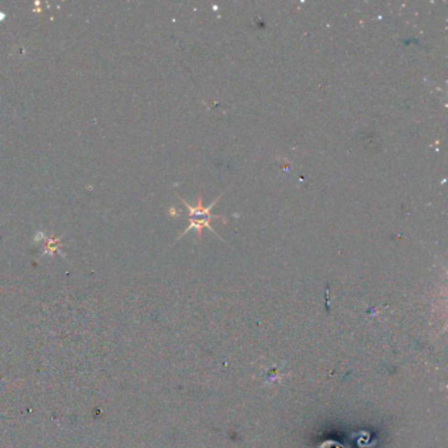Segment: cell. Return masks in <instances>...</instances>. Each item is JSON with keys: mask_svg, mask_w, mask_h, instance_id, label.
Returning a JSON list of instances; mask_svg holds the SVG:
<instances>
[{"mask_svg": "<svg viewBox=\"0 0 448 448\" xmlns=\"http://www.w3.org/2000/svg\"><path fill=\"white\" fill-rule=\"evenodd\" d=\"M221 196L222 195H220V196H218L212 204H209L208 206L203 205V195L201 194H200V196H199V200H197L196 206L189 205L188 203H185V200L180 199V200H182V203L184 204V205L187 206L188 210H189V225H188V226L184 229V231H183V233L179 236V238H182V237L185 236L188 231L192 230V229H195V230L197 231V238H199V240H201L204 229H209V230L212 231L215 236H217L220 240H222L221 237L217 234V231H215V229L210 226V221H212V220H221L222 222H226L222 216L212 215V212H210V209H212L213 206H215L216 204L218 203V200L221 199Z\"/></svg>", "mask_w": 448, "mask_h": 448, "instance_id": "1", "label": "cell"}, {"mask_svg": "<svg viewBox=\"0 0 448 448\" xmlns=\"http://www.w3.org/2000/svg\"><path fill=\"white\" fill-rule=\"evenodd\" d=\"M59 246V240H50L46 243V252H54Z\"/></svg>", "mask_w": 448, "mask_h": 448, "instance_id": "2", "label": "cell"}]
</instances>
